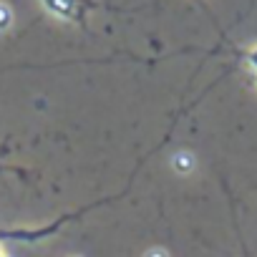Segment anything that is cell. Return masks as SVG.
<instances>
[{
	"label": "cell",
	"mask_w": 257,
	"mask_h": 257,
	"mask_svg": "<svg viewBox=\"0 0 257 257\" xmlns=\"http://www.w3.org/2000/svg\"><path fill=\"white\" fill-rule=\"evenodd\" d=\"M51 13L61 16V18H73L76 16V0H43Z\"/></svg>",
	"instance_id": "obj_1"
},
{
	"label": "cell",
	"mask_w": 257,
	"mask_h": 257,
	"mask_svg": "<svg viewBox=\"0 0 257 257\" xmlns=\"http://www.w3.org/2000/svg\"><path fill=\"white\" fill-rule=\"evenodd\" d=\"M194 154L192 152H177L174 157H172V167H174V172H179V174H189L192 169H194Z\"/></svg>",
	"instance_id": "obj_2"
},
{
	"label": "cell",
	"mask_w": 257,
	"mask_h": 257,
	"mask_svg": "<svg viewBox=\"0 0 257 257\" xmlns=\"http://www.w3.org/2000/svg\"><path fill=\"white\" fill-rule=\"evenodd\" d=\"M13 26V11L8 3H0V31H8Z\"/></svg>",
	"instance_id": "obj_3"
},
{
	"label": "cell",
	"mask_w": 257,
	"mask_h": 257,
	"mask_svg": "<svg viewBox=\"0 0 257 257\" xmlns=\"http://www.w3.org/2000/svg\"><path fill=\"white\" fill-rule=\"evenodd\" d=\"M247 61H249V66H254V68H257V48L247 53Z\"/></svg>",
	"instance_id": "obj_4"
},
{
	"label": "cell",
	"mask_w": 257,
	"mask_h": 257,
	"mask_svg": "<svg viewBox=\"0 0 257 257\" xmlns=\"http://www.w3.org/2000/svg\"><path fill=\"white\" fill-rule=\"evenodd\" d=\"M149 254H167L164 247H157V249H149Z\"/></svg>",
	"instance_id": "obj_5"
}]
</instances>
